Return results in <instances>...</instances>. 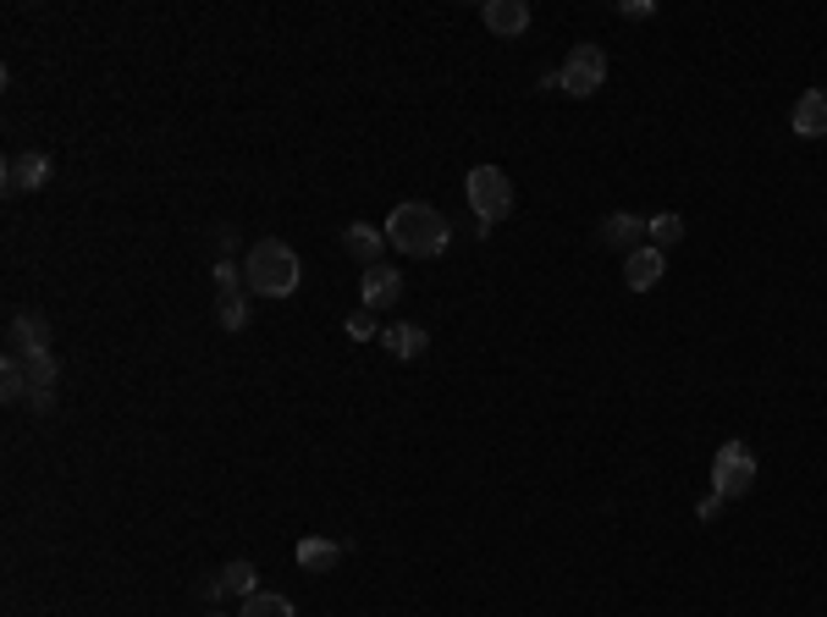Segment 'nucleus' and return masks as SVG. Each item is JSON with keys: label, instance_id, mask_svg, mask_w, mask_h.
Wrapping results in <instances>:
<instances>
[{"label": "nucleus", "instance_id": "obj_1", "mask_svg": "<svg viewBox=\"0 0 827 617\" xmlns=\"http://www.w3.org/2000/svg\"><path fill=\"white\" fill-rule=\"evenodd\" d=\"M0 392H7V403H18V408L51 414L56 408V359H51V348L7 353V364H0Z\"/></svg>", "mask_w": 827, "mask_h": 617}, {"label": "nucleus", "instance_id": "obj_2", "mask_svg": "<svg viewBox=\"0 0 827 617\" xmlns=\"http://www.w3.org/2000/svg\"><path fill=\"white\" fill-rule=\"evenodd\" d=\"M448 238H453V227H448V216L442 210H431V205H397L392 216H386V243L397 249V254H408V260H437L442 249H448Z\"/></svg>", "mask_w": 827, "mask_h": 617}, {"label": "nucleus", "instance_id": "obj_3", "mask_svg": "<svg viewBox=\"0 0 827 617\" xmlns=\"http://www.w3.org/2000/svg\"><path fill=\"white\" fill-rule=\"evenodd\" d=\"M304 282V260L282 243V238H260L249 254H243V287L254 298H293Z\"/></svg>", "mask_w": 827, "mask_h": 617}, {"label": "nucleus", "instance_id": "obj_4", "mask_svg": "<svg viewBox=\"0 0 827 617\" xmlns=\"http://www.w3.org/2000/svg\"><path fill=\"white\" fill-rule=\"evenodd\" d=\"M464 194H470V210H475V232H481V238H492V227L508 221V210H514V183H508L503 166H475L470 183H464Z\"/></svg>", "mask_w": 827, "mask_h": 617}, {"label": "nucleus", "instance_id": "obj_5", "mask_svg": "<svg viewBox=\"0 0 827 617\" xmlns=\"http://www.w3.org/2000/svg\"><path fill=\"white\" fill-rule=\"evenodd\" d=\"M558 78H563V95H569V100H591L596 89H607V51L591 45V40L574 45Z\"/></svg>", "mask_w": 827, "mask_h": 617}, {"label": "nucleus", "instance_id": "obj_6", "mask_svg": "<svg viewBox=\"0 0 827 617\" xmlns=\"http://www.w3.org/2000/svg\"><path fill=\"white\" fill-rule=\"evenodd\" d=\"M750 485H756V452H750L745 441H723L717 458H712V491H717L723 502H734V496H745Z\"/></svg>", "mask_w": 827, "mask_h": 617}, {"label": "nucleus", "instance_id": "obj_7", "mask_svg": "<svg viewBox=\"0 0 827 617\" xmlns=\"http://www.w3.org/2000/svg\"><path fill=\"white\" fill-rule=\"evenodd\" d=\"M51 183V155L45 150H29V155H12L7 161V194H40Z\"/></svg>", "mask_w": 827, "mask_h": 617}, {"label": "nucleus", "instance_id": "obj_8", "mask_svg": "<svg viewBox=\"0 0 827 617\" xmlns=\"http://www.w3.org/2000/svg\"><path fill=\"white\" fill-rule=\"evenodd\" d=\"M397 298H403V271L386 265V260L370 265V271H364V309H370V315H386Z\"/></svg>", "mask_w": 827, "mask_h": 617}, {"label": "nucleus", "instance_id": "obj_9", "mask_svg": "<svg viewBox=\"0 0 827 617\" xmlns=\"http://www.w3.org/2000/svg\"><path fill=\"white\" fill-rule=\"evenodd\" d=\"M596 238H602L607 249H618V254H635V249H646V216L618 210V216H607V221L596 227Z\"/></svg>", "mask_w": 827, "mask_h": 617}, {"label": "nucleus", "instance_id": "obj_10", "mask_svg": "<svg viewBox=\"0 0 827 617\" xmlns=\"http://www.w3.org/2000/svg\"><path fill=\"white\" fill-rule=\"evenodd\" d=\"M34 348H51V320L40 309H18L7 326V353H34Z\"/></svg>", "mask_w": 827, "mask_h": 617}, {"label": "nucleus", "instance_id": "obj_11", "mask_svg": "<svg viewBox=\"0 0 827 617\" xmlns=\"http://www.w3.org/2000/svg\"><path fill=\"white\" fill-rule=\"evenodd\" d=\"M481 23H486L497 40H519V34L530 29V7H525V0H486Z\"/></svg>", "mask_w": 827, "mask_h": 617}, {"label": "nucleus", "instance_id": "obj_12", "mask_svg": "<svg viewBox=\"0 0 827 617\" xmlns=\"http://www.w3.org/2000/svg\"><path fill=\"white\" fill-rule=\"evenodd\" d=\"M381 353H392V359H420V353H431V331L426 326H408V320H397V326H381Z\"/></svg>", "mask_w": 827, "mask_h": 617}, {"label": "nucleus", "instance_id": "obj_13", "mask_svg": "<svg viewBox=\"0 0 827 617\" xmlns=\"http://www.w3.org/2000/svg\"><path fill=\"white\" fill-rule=\"evenodd\" d=\"M342 249H348V254L370 271V265H381V260H386V232H381V227H370V221H348V227H342Z\"/></svg>", "mask_w": 827, "mask_h": 617}, {"label": "nucleus", "instance_id": "obj_14", "mask_svg": "<svg viewBox=\"0 0 827 617\" xmlns=\"http://www.w3.org/2000/svg\"><path fill=\"white\" fill-rule=\"evenodd\" d=\"M789 128L800 139H827V89H805L789 111Z\"/></svg>", "mask_w": 827, "mask_h": 617}, {"label": "nucleus", "instance_id": "obj_15", "mask_svg": "<svg viewBox=\"0 0 827 617\" xmlns=\"http://www.w3.org/2000/svg\"><path fill=\"white\" fill-rule=\"evenodd\" d=\"M293 557H298V568H304V573H331V568H342L348 546H342V540H326V535H304Z\"/></svg>", "mask_w": 827, "mask_h": 617}, {"label": "nucleus", "instance_id": "obj_16", "mask_svg": "<svg viewBox=\"0 0 827 617\" xmlns=\"http://www.w3.org/2000/svg\"><path fill=\"white\" fill-rule=\"evenodd\" d=\"M662 271H668V254H657L651 243H646V249H635V254L624 260V282H629L635 293H651V287L662 282Z\"/></svg>", "mask_w": 827, "mask_h": 617}, {"label": "nucleus", "instance_id": "obj_17", "mask_svg": "<svg viewBox=\"0 0 827 617\" xmlns=\"http://www.w3.org/2000/svg\"><path fill=\"white\" fill-rule=\"evenodd\" d=\"M249 287H216V320H221V331H243L249 326Z\"/></svg>", "mask_w": 827, "mask_h": 617}, {"label": "nucleus", "instance_id": "obj_18", "mask_svg": "<svg viewBox=\"0 0 827 617\" xmlns=\"http://www.w3.org/2000/svg\"><path fill=\"white\" fill-rule=\"evenodd\" d=\"M646 243H651L657 254H668L673 243H684V216H673V210L651 216V221H646Z\"/></svg>", "mask_w": 827, "mask_h": 617}, {"label": "nucleus", "instance_id": "obj_19", "mask_svg": "<svg viewBox=\"0 0 827 617\" xmlns=\"http://www.w3.org/2000/svg\"><path fill=\"white\" fill-rule=\"evenodd\" d=\"M238 617H298V612H293V601H287V595H276V590H254V595H243Z\"/></svg>", "mask_w": 827, "mask_h": 617}, {"label": "nucleus", "instance_id": "obj_20", "mask_svg": "<svg viewBox=\"0 0 827 617\" xmlns=\"http://www.w3.org/2000/svg\"><path fill=\"white\" fill-rule=\"evenodd\" d=\"M221 590H227V595H254V590H260V568H254L249 557L227 562V568H221Z\"/></svg>", "mask_w": 827, "mask_h": 617}, {"label": "nucleus", "instance_id": "obj_21", "mask_svg": "<svg viewBox=\"0 0 827 617\" xmlns=\"http://www.w3.org/2000/svg\"><path fill=\"white\" fill-rule=\"evenodd\" d=\"M348 337H353V342H370V337H381V315H370V309H353V315H348Z\"/></svg>", "mask_w": 827, "mask_h": 617}, {"label": "nucleus", "instance_id": "obj_22", "mask_svg": "<svg viewBox=\"0 0 827 617\" xmlns=\"http://www.w3.org/2000/svg\"><path fill=\"white\" fill-rule=\"evenodd\" d=\"M717 513H723V496H717V491H706V496L695 502V518H701V524H712Z\"/></svg>", "mask_w": 827, "mask_h": 617}, {"label": "nucleus", "instance_id": "obj_23", "mask_svg": "<svg viewBox=\"0 0 827 617\" xmlns=\"http://www.w3.org/2000/svg\"><path fill=\"white\" fill-rule=\"evenodd\" d=\"M624 18H657V0H624Z\"/></svg>", "mask_w": 827, "mask_h": 617}, {"label": "nucleus", "instance_id": "obj_24", "mask_svg": "<svg viewBox=\"0 0 827 617\" xmlns=\"http://www.w3.org/2000/svg\"><path fill=\"white\" fill-rule=\"evenodd\" d=\"M199 595H205V601H210V606H216V601H221V595H227V590H221V573H216V579H199Z\"/></svg>", "mask_w": 827, "mask_h": 617}, {"label": "nucleus", "instance_id": "obj_25", "mask_svg": "<svg viewBox=\"0 0 827 617\" xmlns=\"http://www.w3.org/2000/svg\"><path fill=\"white\" fill-rule=\"evenodd\" d=\"M205 617H221V612H216V606H210V612H205Z\"/></svg>", "mask_w": 827, "mask_h": 617}]
</instances>
